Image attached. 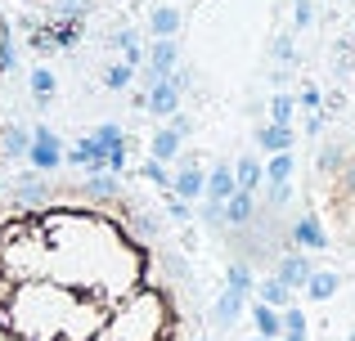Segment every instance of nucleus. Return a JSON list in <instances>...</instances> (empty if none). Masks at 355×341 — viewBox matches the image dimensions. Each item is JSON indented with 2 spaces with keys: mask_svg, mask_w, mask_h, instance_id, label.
<instances>
[{
  "mask_svg": "<svg viewBox=\"0 0 355 341\" xmlns=\"http://www.w3.org/2000/svg\"><path fill=\"white\" fill-rule=\"evenodd\" d=\"M311 14H315V9H311V0H297V27H306V23H311Z\"/></svg>",
  "mask_w": 355,
  "mask_h": 341,
  "instance_id": "obj_28",
  "label": "nucleus"
},
{
  "mask_svg": "<svg viewBox=\"0 0 355 341\" xmlns=\"http://www.w3.org/2000/svg\"><path fill=\"white\" fill-rule=\"evenodd\" d=\"M288 292H293V288H288V283L284 279H266V283H261V297H266V306H288Z\"/></svg>",
  "mask_w": 355,
  "mask_h": 341,
  "instance_id": "obj_21",
  "label": "nucleus"
},
{
  "mask_svg": "<svg viewBox=\"0 0 355 341\" xmlns=\"http://www.w3.org/2000/svg\"><path fill=\"white\" fill-rule=\"evenodd\" d=\"M257 144L266 153H284V149H293V131H288V126H261Z\"/></svg>",
  "mask_w": 355,
  "mask_h": 341,
  "instance_id": "obj_11",
  "label": "nucleus"
},
{
  "mask_svg": "<svg viewBox=\"0 0 355 341\" xmlns=\"http://www.w3.org/2000/svg\"><path fill=\"white\" fill-rule=\"evenodd\" d=\"M175 149H180V135H175L171 126H162V131L153 135V158H157V162H171Z\"/></svg>",
  "mask_w": 355,
  "mask_h": 341,
  "instance_id": "obj_17",
  "label": "nucleus"
},
{
  "mask_svg": "<svg viewBox=\"0 0 355 341\" xmlns=\"http://www.w3.org/2000/svg\"><path fill=\"white\" fill-rule=\"evenodd\" d=\"M288 175H293V149L270 153V162H266V180H270V184H288Z\"/></svg>",
  "mask_w": 355,
  "mask_h": 341,
  "instance_id": "obj_15",
  "label": "nucleus"
},
{
  "mask_svg": "<svg viewBox=\"0 0 355 341\" xmlns=\"http://www.w3.org/2000/svg\"><path fill=\"white\" fill-rule=\"evenodd\" d=\"M27 162H32V171H59L63 167V144L54 140V131L36 126L32 140H27Z\"/></svg>",
  "mask_w": 355,
  "mask_h": 341,
  "instance_id": "obj_3",
  "label": "nucleus"
},
{
  "mask_svg": "<svg viewBox=\"0 0 355 341\" xmlns=\"http://www.w3.org/2000/svg\"><path fill=\"white\" fill-rule=\"evenodd\" d=\"M90 144H95L99 153H113V149H121V144H126V135H121V126H99V131L90 135Z\"/></svg>",
  "mask_w": 355,
  "mask_h": 341,
  "instance_id": "obj_20",
  "label": "nucleus"
},
{
  "mask_svg": "<svg viewBox=\"0 0 355 341\" xmlns=\"http://www.w3.org/2000/svg\"><path fill=\"white\" fill-rule=\"evenodd\" d=\"M306 131L320 135V131H324V117H320V113H311V117H306Z\"/></svg>",
  "mask_w": 355,
  "mask_h": 341,
  "instance_id": "obj_30",
  "label": "nucleus"
},
{
  "mask_svg": "<svg viewBox=\"0 0 355 341\" xmlns=\"http://www.w3.org/2000/svg\"><path fill=\"white\" fill-rule=\"evenodd\" d=\"M230 288H234V292H243V297H248V292L252 288H257V279H252V270H248V265H230Z\"/></svg>",
  "mask_w": 355,
  "mask_h": 341,
  "instance_id": "obj_23",
  "label": "nucleus"
},
{
  "mask_svg": "<svg viewBox=\"0 0 355 341\" xmlns=\"http://www.w3.org/2000/svg\"><path fill=\"white\" fill-rule=\"evenodd\" d=\"M252 211H257V193H252V189H234L225 198V225H248Z\"/></svg>",
  "mask_w": 355,
  "mask_h": 341,
  "instance_id": "obj_9",
  "label": "nucleus"
},
{
  "mask_svg": "<svg viewBox=\"0 0 355 341\" xmlns=\"http://www.w3.org/2000/svg\"><path fill=\"white\" fill-rule=\"evenodd\" d=\"M5 153H9V158H18V153H27V135L18 131V126H9V131H5Z\"/></svg>",
  "mask_w": 355,
  "mask_h": 341,
  "instance_id": "obj_25",
  "label": "nucleus"
},
{
  "mask_svg": "<svg viewBox=\"0 0 355 341\" xmlns=\"http://www.w3.org/2000/svg\"><path fill=\"white\" fill-rule=\"evenodd\" d=\"M275 279H284L288 288H306V279H311V261H306L302 252H288V256H279V265H275Z\"/></svg>",
  "mask_w": 355,
  "mask_h": 341,
  "instance_id": "obj_6",
  "label": "nucleus"
},
{
  "mask_svg": "<svg viewBox=\"0 0 355 341\" xmlns=\"http://www.w3.org/2000/svg\"><path fill=\"white\" fill-rule=\"evenodd\" d=\"M234 189H239V184H234V171H230V167H211L207 184H202V198H207V202H225Z\"/></svg>",
  "mask_w": 355,
  "mask_h": 341,
  "instance_id": "obj_10",
  "label": "nucleus"
},
{
  "mask_svg": "<svg viewBox=\"0 0 355 341\" xmlns=\"http://www.w3.org/2000/svg\"><path fill=\"white\" fill-rule=\"evenodd\" d=\"M104 86L126 90V86H130V68H126V63H113V68H104Z\"/></svg>",
  "mask_w": 355,
  "mask_h": 341,
  "instance_id": "obj_24",
  "label": "nucleus"
},
{
  "mask_svg": "<svg viewBox=\"0 0 355 341\" xmlns=\"http://www.w3.org/2000/svg\"><path fill=\"white\" fill-rule=\"evenodd\" d=\"M162 167H166V162L148 158V162H144V180H153V184H166V171H162Z\"/></svg>",
  "mask_w": 355,
  "mask_h": 341,
  "instance_id": "obj_27",
  "label": "nucleus"
},
{
  "mask_svg": "<svg viewBox=\"0 0 355 341\" xmlns=\"http://www.w3.org/2000/svg\"><path fill=\"white\" fill-rule=\"evenodd\" d=\"M18 5L36 9V14H45V23H59V18H95L104 14V9H113L117 0H18Z\"/></svg>",
  "mask_w": 355,
  "mask_h": 341,
  "instance_id": "obj_2",
  "label": "nucleus"
},
{
  "mask_svg": "<svg viewBox=\"0 0 355 341\" xmlns=\"http://www.w3.org/2000/svg\"><path fill=\"white\" fill-rule=\"evenodd\" d=\"M261 180H266V167H261L257 158H243L239 167H234V184H239V189H252V193H257Z\"/></svg>",
  "mask_w": 355,
  "mask_h": 341,
  "instance_id": "obj_14",
  "label": "nucleus"
},
{
  "mask_svg": "<svg viewBox=\"0 0 355 341\" xmlns=\"http://www.w3.org/2000/svg\"><path fill=\"white\" fill-rule=\"evenodd\" d=\"M32 90H36V99H41V104H50V95H54V72L50 68H32Z\"/></svg>",
  "mask_w": 355,
  "mask_h": 341,
  "instance_id": "obj_22",
  "label": "nucleus"
},
{
  "mask_svg": "<svg viewBox=\"0 0 355 341\" xmlns=\"http://www.w3.org/2000/svg\"><path fill=\"white\" fill-rule=\"evenodd\" d=\"M207 310L166 220L113 175L0 184V341H202Z\"/></svg>",
  "mask_w": 355,
  "mask_h": 341,
  "instance_id": "obj_1",
  "label": "nucleus"
},
{
  "mask_svg": "<svg viewBox=\"0 0 355 341\" xmlns=\"http://www.w3.org/2000/svg\"><path fill=\"white\" fill-rule=\"evenodd\" d=\"M342 158H347V149L342 144H324L320 153H315V167H320V175H333L342 167Z\"/></svg>",
  "mask_w": 355,
  "mask_h": 341,
  "instance_id": "obj_18",
  "label": "nucleus"
},
{
  "mask_svg": "<svg viewBox=\"0 0 355 341\" xmlns=\"http://www.w3.org/2000/svg\"><path fill=\"white\" fill-rule=\"evenodd\" d=\"M351 341H355V333H351Z\"/></svg>",
  "mask_w": 355,
  "mask_h": 341,
  "instance_id": "obj_31",
  "label": "nucleus"
},
{
  "mask_svg": "<svg viewBox=\"0 0 355 341\" xmlns=\"http://www.w3.org/2000/svg\"><path fill=\"white\" fill-rule=\"evenodd\" d=\"M175 27H180V14H175L171 5L153 9V32H157V41H166V36H175Z\"/></svg>",
  "mask_w": 355,
  "mask_h": 341,
  "instance_id": "obj_19",
  "label": "nucleus"
},
{
  "mask_svg": "<svg viewBox=\"0 0 355 341\" xmlns=\"http://www.w3.org/2000/svg\"><path fill=\"white\" fill-rule=\"evenodd\" d=\"M252 319H257L261 337H279V333H284V319H279V310H275V306H266V301L252 310Z\"/></svg>",
  "mask_w": 355,
  "mask_h": 341,
  "instance_id": "obj_16",
  "label": "nucleus"
},
{
  "mask_svg": "<svg viewBox=\"0 0 355 341\" xmlns=\"http://www.w3.org/2000/svg\"><path fill=\"white\" fill-rule=\"evenodd\" d=\"M324 180L333 184L338 198H355V158H342V167L333 171V175H324Z\"/></svg>",
  "mask_w": 355,
  "mask_h": 341,
  "instance_id": "obj_13",
  "label": "nucleus"
},
{
  "mask_svg": "<svg viewBox=\"0 0 355 341\" xmlns=\"http://www.w3.org/2000/svg\"><path fill=\"white\" fill-rule=\"evenodd\" d=\"M338 288H342L338 274H315V270H311V279H306V297H311V301H329V297H338Z\"/></svg>",
  "mask_w": 355,
  "mask_h": 341,
  "instance_id": "obj_12",
  "label": "nucleus"
},
{
  "mask_svg": "<svg viewBox=\"0 0 355 341\" xmlns=\"http://www.w3.org/2000/svg\"><path fill=\"white\" fill-rule=\"evenodd\" d=\"M288 234H293V243L297 247H306V252H315V247H329V234H324V225H320V216L315 211H302V216L288 225Z\"/></svg>",
  "mask_w": 355,
  "mask_h": 341,
  "instance_id": "obj_4",
  "label": "nucleus"
},
{
  "mask_svg": "<svg viewBox=\"0 0 355 341\" xmlns=\"http://www.w3.org/2000/svg\"><path fill=\"white\" fill-rule=\"evenodd\" d=\"M202 184H207V175H202V167H180V175L171 180V198H202Z\"/></svg>",
  "mask_w": 355,
  "mask_h": 341,
  "instance_id": "obj_8",
  "label": "nucleus"
},
{
  "mask_svg": "<svg viewBox=\"0 0 355 341\" xmlns=\"http://www.w3.org/2000/svg\"><path fill=\"white\" fill-rule=\"evenodd\" d=\"M239 310H243V292H234V288H230V292H220V301H216V306H211L207 324H211V328H216V333H220V328H230V324H234V319H239Z\"/></svg>",
  "mask_w": 355,
  "mask_h": 341,
  "instance_id": "obj_7",
  "label": "nucleus"
},
{
  "mask_svg": "<svg viewBox=\"0 0 355 341\" xmlns=\"http://www.w3.org/2000/svg\"><path fill=\"white\" fill-rule=\"evenodd\" d=\"M270 113H275V126H288V117H293V99L279 95L275 104H270Z\"/></svg>",
  "mask_w": 355,
  "mask_h": 341,
  "instance_id": "obj_26",
  "label": "nucleus"
},
{
  "mask_svg": "<svg viewBox=\"0 0 355 341\" xmlns=\"http://www.w3.org/2000/svg\"><path fill=\"white\" fill-rule=\"evenodd\" d=\"M144 108H148V113H157V117H171L175 108H180V81H175V77H162L144 95Z\"/></svg>",
  "mask_w": 355,
  "mask_h": 341,
  "instance_id": "obj_5",
  "label": "nucleus"
},
{
  "mask_svg": "<svg viewBox=\"0 0 355 341\" xmlns=\"http://www.w3.org/2000/svg\"><path fill=\"white\" fill-rule=\"evenodd\" d=\"M302 104H306V108H320V90H315V86L302 90Z\"/></svg>",
  "mask_w": 355,
  "mask_h": 341,
  "instance_id": "obj_29",
  "label": "nucleus"
}]
</instances>
